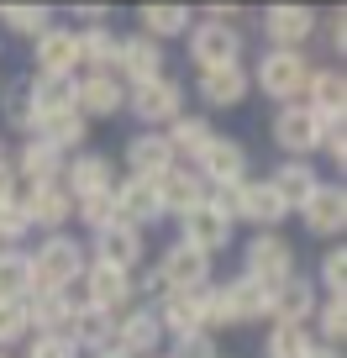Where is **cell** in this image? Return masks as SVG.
I'll return each instance as SVG.
<instances>
[{"mask_svg":"<svg viewBox=\"0 0 347 358\" xmlns=\"http://www.w3.org/2000/svg\"><path fill=\"white\" fill-rule=\"evenodd\" d=\"M27 264H32V290H74L79 274H84V264H90V253H84L79 237L47 232L43 243L27 253Z\"/></svg>","mask_w":347,"mask_h":358,"instance_id":"1","label":"cell"},{"mask_svg":"<svg viewBox=\"0 0 347 358\" xmlns=\"http://www.w3.org/2000/svg\"><path fill=\"white\" fill-rule=\"evenodd\" d=\"M311 58L305 53H295V48H269V53H258V64L247 69V79H253L269 101H279V106H295L305 95V79H311Z\"/></svg>","mask_w":347,"mask_h":358,"instance_id":"2","label":"cell"},{"mask_svg":"<svg viewBox=\"0 0 347 358\" xmlns=\"http://www.w3.org/2000/svg\"><path fill=\"white\" fill-rule=\"evenodd\" d=\"M126 111L137 116L142 132H163L168 122H179V116L190 111V90H184L179 79H168V74L142 79V85L126 90Z\"/></svg>","mask_w":347,"mask_h":358,"instance_id":"3","label":"cell"},{"mask_svg":"<svg viewBox=\"0 0 347 358\" xmlns=\"http://www.w3.org/2000/svg\"><path fill=\"white\" fill-rule=\"evenodd\" d=\"M242 274L258 280L263 290L284 285L295 274V243L284 232H253V243L242 248Z\"/></svg>","mask_w":347,"mask_h":358,"instance_id":"4","label":"cell"},{"mask_svg":"<svg viewBox=\"0 0 347 358\" xmlns=\"http://www.w3.org/2000/svg\"><path fill=\"white\" fill-rule=\"evenodd\" d=\"M16 211L27 216V227H43V232H64L74 222V195L64 185H22L16 190Z\"/></svg>","mask_w":347,"mask_h":358,"instance_id":"5","label":"cell"},{"mask_svg":"<svg viewBox=\"0 0 347 358\" xmlns=\"http://www.w3.org/2000/svg\"><path fill=\"white\" fill-rule=\"evenodd\" d=\"M190 58H195V69H226V64H242V32L237 27H226V22H195L190 32Z\"/></svg>","mask_w":347,"mask_h":358,"instance_id":"6","label":"cell"},{"mask_svg":"<svg viewBox=\"0 0 347 358\" xmlns=\"http://www.w3.org/2000/svg\"><path fill=\"white\" fill-rule=\"evenodd\" d=\"M300 106L316 116V122H347V74L337 64H316L311 79H305Z\"/></svg>","mask_w":347,"mask_h":358,"instance_id":"7","label":"cell"},{"mask_svg":"<svg viewBox=\"0 0 347 358\" xmlns=\"http://www.w3.org/2000/svg\"><path fill=\"white\" fill-rule=\"evenodd\" d=\"M22 306H27L32 337H68V322L84 301H79V290H32Z\"/></svg>","mask_w":347,"mask_h":358,"instance_id":"8","label":"cell"},{"mask_svg":"<svg viewBox=\"0 0 347 358\" xmlns=\"http://www.w3.org/2000/svg\"><path fill=\"white\" fill-rule=\"evenodd\" d=\"M79 301L95 306V311H111L121 316L126 306H132V274H121V268H105V264H84V274H79Z\"/></svg>","mask_w":347,"mask_h":358,"instance_id":"9","label":"cell"},{"mask_svg":"<svg viewBox=\"0 0 347 358\" xmlns=\"http://www.w3.org/2000/svg\"><path fill=\"white\" fill-rule=\"evenodd\" d=\"M316 22H321V16H316L311 6H269V11H263V37H269V48H295V53H305V43L321 32Z\"/></svg>","mask_w":347,"mask_h":358,"instance_id":"10","label":"cell"},{"mask_svg":"<svg viewBox=\"0 0 347 358\" xmlns=\"http://www.w3.org/2000/svg\"><path fill=\"white\" fill-rule=\"evenodd\" d=\"M269 316L274 327H311L316 316V285L305 280V274H290L284 285H274L269 290Z\"/></svg>","mask_w":347,"mask_h":358,"instance_id":"11","label":"cell"},{"mask_svg":"<svg viewBox=\"0 0 347 358\" xmlns=\"http://www.w3.org/2000/svg\"><path fill=\"white\" fill-rule=\"evenodd\" d=\"M195 174L205 179V190H221V185H242V179H247V148L237 143V137H221V132H216V143L200 153Z\"/></svg>","mask_w":347,"mask_h":358,"instance_id":"12","label":"cell"},{"mask_svg":"<svg viewBox=\"0 0 347 358\" xmlns=\"http://www.w3.org/2000/svg\"><path fill=\"white\" fill-rule=\"evenodd\" d=\"M116 348L126 358H153L163 348V327H158V311L153 306H126L116 316Z\"/></svg>","mask_w":347,"mask_h":358,"instance_id":"13","label":"cell"},{"mask_svg":"<svg viewBox=\"0 0 347 358\" xmlns=\"http://www.w3.org/2000/svg\"><path fill=\"white\" fill-rule=\"evenodd\" d=\"M205 290H211V285H205ZM205 290H168L163 301L153 306L163 337H195V332H205Z\"/></svg>","mask_w":347,"mask_h":358,"instance_id":"14","label":"cell"},{"mask_svg":"<svg viewBox=\"0 0 347 358\" xmlns=\"http://www.w3.org/2000/svg\"><path fill=\"white\" fill-rule=\"evenodd\" d=\"M74 111L84 122H111V116L126 111V85L116 74H84L79 79V95H74Z\"/></svg>","mask_w":347,"mask_h":358,"instance_id":"15","label":"cell"},{"mask_svg":"<svg viewBox=\"0 0 347 358\" xmlns=\"http://www.w3.org/2000/svg\"><path fill=\"white\" fill-rule=\"evenodd\" d=\"M142 258H147V243H142V232H137V227L116 222V227H105V232H95L90 264H105V268L132 274V268H142Z\"/></svg>","mask_w":347,"mask_h":358,"instance_id":"16","label":"cell"},{"mask_svg":"<svg viewBox=\"0 0 347 358\" xmlns=\"http://www.w3.org/2000/svg\"><path fill=\"white\" fill-rule=\"evenodd\" d=\"M32 69L37 74H74L79 79V37L74 27H47L32 37Z\"/></svg>","mask_w":347,"mask_h":358,"instance_id":"17","label":"cell"},{"mask_svg":"<svg viewBox=\"0 0 347 358\" xmlns=\"http://www.w3.org/2000/svg\"><path fill=\"white\" fill-rule=\"evenodd\" d=\"M121 164H126V179H147V185H158V179L174 169V153H168L163 132H132L121 148Z\"/></svg>","mask_w":347,"mask_h":358,"instance_id":"18","label":"cell"},{"mask_svg":"<svg viewBox=\"0 0 347 358\" xmlns=\"http://www.w3.org/2000/svg\"><path fill=\"white\" fill-rule=\"evenodd\" d=\"M111 74L121 79L126 90L142 85V79H158V74H163V43H153V37H142V32L121 37V48H116V69H111Z\"/></svg>","mask_w":347,"mask_h":358,"instance_id":"19","label":"cell"},{"mask_svg":"<svg viewBox=\"0 0 347 358\" xmlns=\"http://www.w3.org/2000/svg\"><path fill=\"white\" fill-rule=\"evenodd\" d=\"M64 190L74 195H101V190H116V158L111 153H90V148H84V153H74L64 164Z\"/></svg>","mask_w":347,"mask_h":358,"instance_id":"20","label":"cell"},{"mask_svg":"<svg viewBox=\"0 0 347 358\" xmlns=\"http://www.w3.org/2000/svg\"><path fill=\"white\" fill-rule=\"evenodd\" d=\"M284 216H290V206L274 195L269 179H242V190H237V222H253L258 232H279Z\"/></svg>","mask_w":347,"mask_h":358,"instance_id":"21","label":"cell"},{"mask_svg":"<svg viewBox=\"0 0 347 358\" xmlns=\"http://www.w3.org/2000/svg\"><path fill=\"white\" fill-rule=\"evenodd\" d=\"M274 143H279L290 158H311L316 143H321V122H316L300 101H295V106H279V111H274Z\"/></svg>","mask_w":347,"mask_h":358,"instance_id":"22","label":"cell"},{"mask_svg":"<svg viewBox=\"0 0 347 358\" xmlns=\"http://www.w3.org/2000/svg\"><path fill=\"white\" fill-rule=\"evenodd\" d=\"M116 216H121L126 227H137V232H147L153 222H163V201H158V185H147V179H116Z\"/></svg>","mask_w":347,"mask_h":358,"instance_id":"23","label":"cell"},{"mask_svg":"<svg viewBox=\"0 0 347 358\" xmlns=\"http://www.w3.org/2000/svg\"><path fill=\"white\" fill-rule=\"evenodd\" d=\"M195 90H200V101L211 106V111H232V106H242L247 95H253V79H247L242 64H226V69H205V74L195 79Z\"/></svg>","mask_w":347,"mask_h":358,"instance_id":"24","label":"cell"},{"mask_svg":"<svg viewBox=\"0 0 347 358\" xmlns=\"http://www.w3.org/2000/svg\"><path fill=\"white\" fill-rule=\"evenodd\" d=\"M163 143H168V153H174V164L195 169V164H200V153L216 143V127H211V116H190V111H184L179 122L163 127Z\"/></svg>","mask_w":347,"mask_h":358,"instance_id":"25","label":"cell"},{"mask_svg":"<svg viewBox=\"0 0 347 358\" xmlns=\"http://www.w3.org/2000/svg\"><path fill=\"white\" fill-rule=\"evenodd\" d=\"M300 222H305V232H311V237H337L347 227V190L321 179V190L300 206Z\"/></svg>","mask_w":347,"mask_h":358,"instance_id":"26","label":"cell"},{"mask_svg":"<svg viewBox=\"0 0 347 358\" xmlns=\"http://www.w3.org/2000/svg\"><path fill=\"white\" fill-rule=\"evenodd\" d=\"M158 268H163L168 290H205V285H211V258H205L200 248H190V243H168V253L158 258Z\"/></svg>","mask_w":347,"mask_h":358,"instance_id":"27","label":"cell"},{"mask_svg":"<svg viewBox=\"0 0 347 358\" xmlns=\"http://www.w3.org/2000/svg\"><path fill=\"white\" fill-rule=\"evenodd\" d=\"M64 164L68 158L58 148H47L43 137H27L16 164H11V174H16V185H64Z\"/></svg>","mask_w":347,"mask_h":358,"instance_id":"28","label":"cell"},{"mask_svg":"<svg viewBox=\"0 0 347 358\" xmlns=\"http://www.w3.org/2000/svg\"><path fill=\"white\" fill-rule=\"evenodd\" d=\"M158 201H163V216H190V211H200L205 206V179L195 174V169H184V164H174L163 179H158Z\"/></svg>","mask_w":347,"mask_h":358,"instance_id":"29","label":"cell"},{"mask_svg":"<svg viewBox=\"0 0 347 358\" xmlns=\"http://www.w3.org/2000/svg\"><path fill=\"white\" fill-rule=\"evenodd\" d=\"M269 185H274V195H279V201L290 206V216H295L316 190H321V174H316L311 158H284V164L269 174Z\"/></svg>","mask_w":347,"mask_h":358,"instance_id":"30","label":"cell"},{"mask_svg":"<svg viewBox=\"0 0 347 358\" xmlns=\"http://www.w3.org/2000/svg\"><path fill=\"white\" fill-rule=\"evenodd\" d=\"M74 95H79V79L74 74H37L27 85V101H32L37 122L43 116H79L74 111Z\"/></svg>","mask_w":347,"mask_h":358,"instance_id":"31","label":"cell"},{"mask_svg":"<svg viewBox=\"0 0 347 358\" xmlns=\"http://www.w3.org/2000/svg\"><path fill=\"white\" fill-rule=\"evenodd\" d=\"M179 243H190V248H200L205 258H216V253H226L232 248V222L226 216H216L211 206H200V211H190L179 222Z\"/></svg>","mask_w":347,"mask_h":358,"instance_id":"32","label":"cell"},{"mask_svg":"<svg viewBox=\"0 0 347 358\" xmlns=\"http://www.w3.org/2000/svg\"><path fill=\"white\" fill-rule=\"evenodd\" d=\"M68 343L79 348V353H105V348H116V316L111 311H95V306H79L74 322H68Z\"/></svg>","mask_w":347,"mask_h":358,"instance_id":"33","label":"cell"},{"mask_svg":"<svg viewBox=\"0 0 347 358\" xmlns=\"http://www.w3.org/2000/svg\"><path fill=\"white\" fill-rule=\"evenodd\" d=\"M79 79L84 74H111L116 69V48H121V32H111V22L105 27H79Z\"/></svg>","mask_w":347,"mask_h":358,"instance_id":"34","label":"cell"},{"mask_svg":"<svg viewBox=\"0 0 347 358\" xmlns=\"http://www.w3.org/2000/svg\"><path fill=\"white\" fill-rule=\"evenodd\" d=\"M32 137H43L47 148H58L64 158H74V153H84V137H90V122H84V116H43Z\"/></svg>","mask_w":347,"mask_h":358,"instance_id":"35","label":"cell"},{"mask_svg":"<svg viewBox=\"0 0 347 358\" xmlns=\"http://www.w3.org/2000/svg\"><path fill=\"white\" fill-rule=\"evenodd\" d=\"M27 295H32L27 248H0V301H27Z\"/></svg>","mask_w":347,"mask_h":358,"instance_id":"36","label":"cell"},{"mask_svg":"<svg viewBox=\"0 0 347 358\" xmlns=\"http://www.w3.org/2000/svg\"><path fill=\"white\" fill-rule=\"evenodd\" d=\"M142 37H153V43H163V37H179L195 27V16L184 11V6H142Z\"/></svg>","mask_w":347,"mask_h":358,"instance_id":"37","label":"cell"},{"mask_svg":"<svg viewBox=\"0 0 347 358\" xmlns=\"http://www.w3.org/2000/svg\"><path fill=\"white\" fill-rule=\"evenodd\" d=\"M311 353H316L311 327H269V337H263V358H311Z\"/></svg>","mask_w":347,"mask_h":358,"instance_id":"38","label":"cell"},{"mask_svg":"<svg viewBox=\"0 0 347 358\" xmlns=\"http://www.w3.org/2000/svg\"><path fill=\"white\" fill-rule=\"evenodd\" d=\"M311 337L321 348H337L347 337V301H316V316H311Z\"/></svg>","mask_w":347,"mask_h":358,"instance_id":"39","label":"cell"},{"mask_svg":"<svg viewBox=\"0 0 347 358\" xmlns=\"http://www.w3.org/2000/svg\"><path fill=\"white\" fill-rule=\"evenodd\" d=\"M0 27L16 32V37H37V32L53 27V11L47 6H0Z\"/></svg>","mask_w":347,"mask_h":358,"instance_id":"40","label":"cell"},{"mask_svg":"<svg viewBox=\"0 0 347 358\" xmlns=\"http://www.w3.org/2000/svg\"><path fill=\"white\" fill-rule=\"evenodd\" d=\"M74 216L90 227V232H105V227L121 222V216H116V195H111V190H101V195H79V201H74Z\"/></svg>","mask_w":347,"mask_h":358,"instance_id":"41","label":"cell"},{"mask_svg":"<svg viewBox=\"0 0 347 358\" xmlns=\"http://www.w3.org/2000/svg\"><path fill=\"white\" fill-rule=\"evenodd\" d=\"M0 116H6L11 132H27V137L37 132V111H32V101H27V85H11L0 95Z\"/></svg>","mask_w":347,"mask_h":358,"instance_id":"42","label":"cell"},{"mask_svg":"<svg viewBox=\"0 0 347 358\" xmlns=\"http://www.w3.org/2000/svg\"><path fill=\"white\" fill-rule=\"evenodd\" d=\"M32 327H27V306L22 301H0V353H11L16 343H27Z\"/></svg>","mask_w":347,"mask_h":358,"instance_id":"43","label":"cell"},{"mask_svg":"<svg viewBox=\"0 0 347 358\" xmlns=\"http://www.w3.org/2000/svg\"><path fill=\"white\" fill-rule=\"evenodd\" d=\"M163 295H168V280H163V268H158V264L132 268V306H158Z\"/></svg>","mask_w":347,"mask_h":358,"instance_id":"44","label":"cell"},{"mask_svg":"<svg viewBox=\"0 0 347 358\" xmlns=\"http://www.w3.org/2000/svg\"><path fill=\"white\" fill-rule=\"evenodd\" d=\"M321 290H326V301H347V248H326V258H321Z\"/></svg>","mask_w":347,"mask_h":358,"instance_id":"45","label":"cell"},{"mask_svg":"<svg viewBox=\"0 0 347 358\" xmlns=\"http://www.w3.org/2000/svg\"><path fill=\"white\" fill-rule=\"evenodd\" d=\"M168 358H221V348H216L211 332H195V337H174V353Z\"/></svg>","mask_w":347,"mask_h":358,"instance_id":"46","label":"cell"},{"mask_svg":"<svg viewBox=\"0 0 347 358\" xmlns=\"http://www.w3.org/2000/svg\"><path fill=\"white\" fill-rule=\"evenodd\" d=\"M27 232H32V227H27V216L16 211V206H0V248H22Z\"/></svg>","mask_w":347,"mask_h":358,"instance_id":"47","label":"cell"},{"mask_svg":"<svg viewBox=\"0 0 347 358\" xmlns=\"http://www.w3.org/2000/svg\"><path fill=\"white\" fill-rule=\"evenodd\" d=\"M27 358H79V348L68 337H32L27 343Z\"/></svg>","mask_w":347,"mask_h":358,"instance_id":"48","label":"cell"},{"mask_svg":"<svg viewBox=\"0 0 347 358\" xmlns=\"http://www.w3.org/2000/svg\"><path fill=\"white\" fill-rule=\"evenodd\" d=\"M316 27H326V43H332V53H342V48H347V11H326Z\"/></svg>","mask_w":347,"mask_h":358,"instance_id":"49","label":"cell"},{"mask_svg":"<svg viewBox=\"0 0 347 358\" xmlns=\"http://www.w3.org/2000/svg\"><path fill=\"white\" fill-rule=\"evenodd\" d=\"M74 22L79 27H105V22H111V11H105V6H74ZM79 27H74V32H79Z\"/></svg>","mask_w":347,"mask_h":358,"instance_id":"50","label":"cell"},{"mask_svg":"<svg viewBox=\"0 0 347 358\" xmlns=\"http://www.w3.org/2000/svg\"><path fill=\"white\" fill-rule=\"evenodd\" d=\"M16 190H22V185H16L11 158H6V164H0V206H16Z\"/></svg>","mask_w":347,"mask_h":358,"instance_id":"51","label":"cell"},{"mask_svg":"<svg viewBox=\"0 0 347 358\" xmlns=\"http://www.w3.org/2000/svg\"><path fill=\"white\" fill-rule=\"evenodd\" d=\"M311 358H342V353H337V348H321V343H316V353Z\"/></svg>","mask_w":347,"mask_h":358,"instance_id":"52","label":"cell"},{"mask_svg":"<svg viewBox=\"0 0 347 358\" xmlns=\"http://www.w3.org/2000/svg\"><path fill=\"white\" fill-rule=\"evenodd\" d=\"M95 358H126V353H121V348H105V353H95Z\"/></svg>","mask_w":347,"mask_h":358,"instance_id":"53","label":"cell"},{"mask_svg":"<svg viewBox=\"0 0 347 358\" xmlns=\"http://www.w3.org/2000/svg\"><path fill=\"white\" fill-rule=\"evenodd\" d=\"M0 164H6V137H0Z\"/></svg>","mask_w":347,"mask_h":358,"instance_id":"54","label":"cell"},{"mask_svg":"<svg viewBox=\"0 0 347 358\" xmlns=\"http://www.w3.org/2000/svg\"><path fill=\"white\" fill-rule=\"evenodd\" d=\"M153 358H168V353H153Z\"/></svg>","mask_w":347,"mask_h":358,"instance_id":"55","label":"cell"},{"mask_svg":"<svg viewBox=\"0 0 347 358\" xmlns=\"http://www.w3.org/2000/svg\"><path fill=\"white\" fill-rule=\"evenodd\" d=\"M0 358H11V353H0Z\"/></svg>","mask_w":347,"mask_h":358,"instance_id":"56","label":"cell"}]
</instances>
